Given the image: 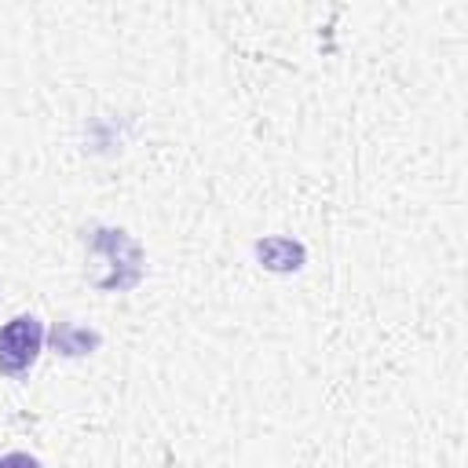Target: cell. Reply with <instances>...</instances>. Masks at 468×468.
<instances>
[{"label": "cell", "instance_id": "5b68a950", "mask_svg": "<svg viewBox=\"0 0 468 468\" xmlns=\"http://www.w3.org/2000/svg\"><path fill=\"white\" fill-rule=\"evenodd\" d=\"M0 468H44V464H40L33 453H18V450H15V453H4V457H0Z\"/></svg>", "mask_w": 468, "mask_h": 468}, {"label": "cell", "instance_id": "3957f363", "mask_svg": "<svg viewBox=\"0 0 468 468\" xmlns=\"http://www.w3.org/2000/svg\"><path fill=\"white\" fill-rule=\"evenodd\" d=\"M256 256L267 271H296L303 263V245L292 238H263L256 241Z\"/></svg>", "mask_w": 468, "mask_h": 468}, {"label": "cell", "instance_id": "6da1fadb", "mask_svg": "<svg viewBox=\"0 0 468 468\" xmlns=\"http://www.w3.org/2000/svg\"><path fill=\"white\" fill-rule=\"evenodd\" d=\"M44 347V322L37 314H18L0 329V373L22 377Z\"/></svg>", "mask_w": 468, "mask_h": 468}, {"label": "cell", "instance_id": "277c9868", "mask_svg": "<svg viewBox=\"0 0 468 468\" xmlns=\"http://www.w3.org/2000/svg\"><path fill=\"white\" fill-rule=\"evenodd\" d=\"M51 340H55V347H58L62 355H88L91 347H99V333L80 329V325H73V322H58L55 333H51Z\"/></svg>", "mask_w": 468, "mask_h": 468}, {"label": "cell", "instance_id": "7a4b0ae2", "mask_svg": "<svg viewBox=\"0 0 468 468\" xmlns=\"http://www.w3.org/2000/svg\"><path fill=\"white\" fill-rule=\"evenodd\" d=\"M91 249L95 252H106L110 256V267H113V274L99 285V289H128V282H124V267L135 274V278H143V252H139V245L124 234V230H95V238H91Z\"/></svg>", "mask_w": 468, "mask_h": 468}]
</instances>
